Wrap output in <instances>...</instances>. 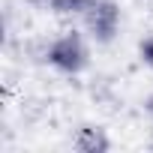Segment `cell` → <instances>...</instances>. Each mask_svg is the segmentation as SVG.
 I'll return each mask as SVG.
<instances>
[{"label":"cell","mask_w":153,"mask_h":153,"mask_svg":"<svg viewBox=\"0 0 153 153\" xmlns=\"http://www.w3.org/2000/svg\"><path fill=\"white\" fill-rule=\"evenodd\" d=\"M45 63L63 75H78L90 66V48L78 30H66L54 36L45 48Z\"/></svg>","instance_id":"obj_1"},{"label":"cell","mask_w":153,"mask_h":153,"mask_svg":"<svg viewBox=\"0 0 153 153\" xmlns=\"http://www.w3.org/2000/svg\"><path fill=\"white\" fill-rule=\"evenodd\" d=\"M81 21H84L87 36H90L96 45H108V42L117 39L123 15H120V6L114 3V0H93V3L84 9Z\"/></svg>","instance_id":"obj_2"},{"label":"cell","mask_w":153,"mask_h":153,"mask_svg":"<svg viewBox=\"0 0 153 153\" xmlns=\"http://www.w3.org/2000/svg\"><path fill=\"white\" fill-rule=\"evenodd\" d=\"M72 147L78 153H108L111 150V138L102 126H93V123H84L72 138Z\"/></svg>","instance_id":"obj_3"},{"label":"cell","mask_w":153,"mask_h":153,"mask_svg":"<svg viewBox=\"0 0 153 153\" xmlns=\"http://www.w3.org/2000/svg\"><path fill=\"white\" fill-rule=\"evenodd\" d=\"M27 3L51 15H84V9L93 0H27Z\"/></svg>","instance_id":"obj_4"},{"label":"cell","mask_w":153,"mask_h":153,"mask_svg":"<svg viewBox=\"0 0 153 153\" xmlns=\"http://www.w3.org/2000/svg\"><path fill=\"white\" fill-rule=\"evenodd\" d=\"M138 57H141V63H144L147 69H153V33L138 42Z\"/></svg>","instance_id":"obj_5"},{"label":"cell","mask_w":153,"mask_h":153,"mask_svg":"<svg viewBox=\"0 0 153 153\" xmlns=\"http://www.w3.org/2000/svg\"><path fill=\"white\" fill-rule=\"evenodd\" d=\"M144 114H147V117L153 120V93H150V96L144 99Z\"/></svg>","instance_id":"obj_6"},{"label":"cell","mask_w":153,"mask_h":153,"mask_svg":"<svg viewBox=\"0 0 153 153\" xmlns=\"http://www.w3.org/2000/svg\"><path fill=\"white\" fill-rule=\"evenodd\" d=\"M150 150H153V141H150Z\"/></svg>","instance_id":"obj_7"}]
</instances>
